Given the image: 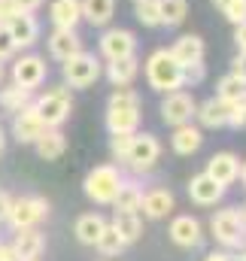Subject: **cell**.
Here are the masks:
<instances>
[{"label": "cell", "mask_w": 246, "mask_h": 261, "mask_svg": "<svg viewBox=\"0 0 246 261\" xmlns=\"http://www.w3.org/2000/svg\"><path fill=\"white\" fill-rule=\"evenodd\" d=\"M104 125H107L110 134H134V130L140 128V94L131 85L116 88L110 94Z\"/></svg>", "instance_id": "1"}, {"label": "cell", "mask_w": 246, "mask_h": 261, "mask_svg": "<svg viewBox=\"0 0 246 261\" xmlns=\"http://www.w3.org/2000/svg\"><path fill=\"white\" fill-rule=\"evenodd\" d=\"M143 73H146L149 88L158 91V94H170V91L183 88V64L170 55V49H155L146 58Z\"/></svg>", "instance_id": "2"}, {"label": "cell", "mask_w": 246, "mask_h": 261, "mask_svg": "<svg viewBox=\"0 0 246 261\" xmlns=\"http://www.w3.org/2000/svg\"><path fill=\"white\" fill-rule=\"evenodd\" d=\"M122 182H125V176L116 164H97V167H91V170L85 173L82 192H85V197H88L91 203L110 206V203L116 200V195H119Z\"/></svg>", "instance_id": "3"}, {"label": "cell", "mask_w": 246, "mask_h": 261, "mask_svg": "<svg viewBox=\"0 0 246 261\" xmlns=\"http://www.w3.org/2000/svg\"><path fill=\"white\" fill-rule=\"evenodd\" d=\"M61 76L67 88H91L104 76V61L94 52H76L67 61H61Z\"/></svg>", "instance_id": "4"}, {"label": "cell", "mask_w": 246, "mask_h": 261, "mask_svg": "<svg viewBox=\"0 0 246 261\" xmlns=\"http://www.w3.org/2000/svg\"><path fill=\"white\" fill-rule=\"evenodd\" d=\"M49 216V200L40 195H24L9 200V213L3 222L12 225V231H24V228H37L43 219Z\"/></svg>", "instance_id": "5"}, {"label": "cell", "mask_w": 246, "mask_h": 261, "mask_svg": "<svg viewBox=\"0 0 246 261\" xmlns=\"http://www.w3.org/2000/svg\"><path fill=\"white\" fill-rule=\"evenodd\" d=\"M34 110L40 113V119L46 122V128H61L64 122L70 119V113H73V97H70V88H67V85L49 88L46 94L34 97Z\"/></svg>", "instance_id": "6"}, {"label": "cell", "mask_w": 246, "mask_h": 261, "mask_svg": "<svg viewBox=\"0 0 246 261\" xmlns=\"http://www.w3.org/2000/svg\"><path fill=\"white\" fill-rule=\"evenodd\" d=\"M210 231H213V237H216L225 249L243 246V240H246L243 213H240L237 206H225V210L213 213V219H210Z\"/></svg>", "instance_id": "7"}, {"label": "cell", "mask_w": 246, "mask_h": 261, "mask_svg": "<svg viewBox=\"0 0 246 261\" xmlns=\"http://www.w3.org/2000/svg\"><path fill=\"white\" fill-rule=\"evenodd\" d=\"M158 161H161V143H158V137L137 130L134 140H131V149H128L125 164H128L134 173H149Z\"/></svg>", "instance_id": "8"}, {"label": "cell", "mask_w": 246, "mask_h": 261, "mask_svg": "<svg viewBox=\"0 0 246 261\" xmlns=\"http://www.w3.org/2000/svg\"><path fill=\"white\" fill-rule=\"evenodd\" d=\"M97 49H101V61H119L128 55H137V37L128 28H104Z\"/></svg>", "instance_id": "9"}, {"label": "cell", "mask_w": 246, "mask_h": 261, "mask_svg": "<svg viewBox=\"0 0 246 261\" xmlns=\"http://www.w3.org/2000/svg\"><path fill=\"white\" fill-rule=\"evenodd\" d=\"M194 110H198V100H194V94H188L185 88L180 91H170V94H164V100H161V122L167 125V128H180L185 122H191L194 119Z\"/></svg>", "instance_id": "10"}, {"label": "cell", "mask_w": 246, "mask_h": 261, "mask_svg": "<svg viewBox=\"0 0 246 261\" xmlns=\"http://www.w3.org/2000/svg\"><path fill=\"white\" fill-rule=\"evenodd\" d=\"M46 76H49V64H46L43 55L28 52V55L15 58V64H12V82L21 85V88H28V91L40 88L46 82Z\"/></svg>", "instance_id": "11"}, {"label": "cell", "mask_w": 246, "mask_h": 261, "mask_svg": "<svg viewBox=\"0 0 246 261\" xmlns=\"http://www.w3.org/2000/svg\"><path fill=\"white\" fill-rule=\"evenodd\" d=\"M46 130H49V128H46V122L40 119V113L34 110V103L12 116V137H15L21 146H34Z\"/></svg>", "instance_id": "12"}, {"label": "cell", "mask_w": 246, "mask_h": 261, "mask_svg": "<svg viewBox=\"0 0 246 261\" xmlns=\"http://www.w3.org/2000/svg\"><path fill=\"white\" fill-rule=\"evenodd\" d=\"M6 31H9V37L15 40L18 49H31V46H37V40H40V18H37L34 12H15V15L6 21Z\"/></svg>", "instance_id": "13"}, {"label": "cell", "mask_w": 246, "mask_h": 261, "mask_svg": "<svg viewBox=\"0 0 246 261\" xmlns=\"http://www.w3.org/2000/svg\"><path fill=\"white\" fill-rule=\"evenodd\" d=\"M167 234H170V240H174L180 249H194V246H201V240H204L201 222H198L194 216H188V213H185V216H174Z\"/></svg>", "instance_id": "14"}, {"label": "cell", "mask_w": 246, "mask_h": 261, "mask_svg": "<svg viewBox=\"0 0 246 261\" xmlns=\"http://www.w3.org/2000/svg\"><path fill=\"white\" fill-rule=\"evenodd\" d=\"M207 176H213L219 186H234L237 182V176H240V158L234 155V152H216L210 161H207V170H204Z\"/></svg>", "instance_id": "15"}, {"label": "cell", "mask_w": 246, "mask_h": 261, "mask_svg": "<svg viewBox=\"0 0 246 261\" xmlns=\"http://www.w3.org/2000/svg\"><path fill=\"white\" fill-rule=\"evenodd\" d=\"M225 186H219L213 176H207V173H198V176H191L188 179V197H191V203H198V206H216L222 197H225Z\"/></svg>", "instance_id": "16"}, {"label": "cell", "mask_w": 246, "mask_h": 261, "mask_svg": "<svg viewBox=\"0 0 246 261\" xmlns=\"http://www.w3.org/2000/svg\"><path fill=\"white\" fill-rule=\"evenodd\" d=\"M234 103V100H231ZM231 103L228 100H222V97H207L204 103H198V110H194V119H198V125L201 128H228V113H231Z\"/></svg>", "instance_id": "17"}, {"label": "cell", "mask_w": 246, "mask_h": 261, "mask_svg": "<svg viewBox=\"0 0 246 261\" xmlns=\"http://www.w3.org/2000/svg\"><path fill=\"white\" fill-rule=\"evenodd\" d=\"M46 46H49V55H52L55 61H67L70 55L82 52V37H79V31L52 28V34L46 37Z\"/></svg>", "instance_id": "18"}, {"label": "cell", "mask_w": 246, "mask_h": 261, "mask_svg": "<svg viewBox=\"0 0 246 261\" xmlns=\"http://www.w3.org/2000/svg\"><path fill=\"white\" fill-rule=\"evenodd\" d=\"M46 249V237L43 231L37 228H24V231H15V240H12V252L18 261H37Z\"/></svg>", "instance_id": "19"}, {"label": "cell", "mask_w": 246, "mask_h": 261, "mask_svg": "<svg viewBox=\"0 0 246 261\" xmlns=\"http://www.w3.org/2000/svg\"><path fill=\"white\" fill-rule=\"evenodd\" d=\"M170 55H174L183 67L198 64V61H204V55H207V43H204V37H201V34H183V37H177V40H174Z\"/></svg>", "instance_id": "20"}, {"label": "cell", "mask_w": 246, "mask_h": 261, "mask_svg": "<svg viewBox=\"0 0 246 261\" xmlns=\"http://www.w3.org/2000/svg\"><path fill=\"white\" fill-rule=\"evenodd\" d=\"M104 76L110 79L113 88L134 85V79L140 76V58L137 55H128V58H119V61H107L104 64Z\"/></svg>", "instance_id": "21"}, {"label": "cell", "mask_w": 246, "mask_h": 261, "mask_svg": "<svg viewBox=\"0 0 246 261\" xmlns=\"http://www.w3.org/2000/svg\"><path fill=\"white\" fill-rule=\"evenodd\" d=\"M174 206H177V200L174 195L167 192V189H149V192H143V200H140V210H143V216L146 219H167L170 213H174Z\"/></svg>", "instance_id": "22"}, {"label": "cell", "mask_w": 246, "mask_h": 261, "mask_svg": "<svg viewBox=\"0 0 246 261\" xmlns=\"http://www.w3.org/2000/svg\"><path fill=\"white\" fill-rule=\"evenodd\" d=\"M49 21H52V28L76 31L79 21H82L79 0H52V3H49Z\"/></svg>", "instance_id": "23"}, {"label": "cell", "mask_w": 246, "mask_h": 261, "mask_svg": "<svg viewBox=\"0 0 246 261\" xmlns=\"http://www.w3.org/2000/svg\"><path fill=\"white\" fill-rule=\"evenodd\" d=\"M201 143H204V130L198 128V125H191V122L174 128V134H170V146H174V152L183 155V158L194 155V152L201 149Z\"/></svg>", "instance_id": "24"}, {"label": "cell", "mask_w": 246, "mask_h": 261, "mask_svg": "<svg viewBox=\"0 0 246 261\" xmlns=\"http://www.w3.org/2000/svg\"><path fill=\"white\" fill-rule=\"evenodd\" d=\"M79 9L82 21H88L91 28H110L116 15V0H79Z\"/></svg>", "instance_id": "25"}, {"label": "cell", "mask_w": 246, "mask_h": 261, "mask_svg": "<svg viewBox=\"0 0 246 261\" xmlns=\"http://www.w3.org/2000/svg\"><path fill=\"white\" fill-rule=\"evenodd\" d=\"M104 228H107V219H104L101 213H82V216L76 219V225H73V234H76V240H79V243L94 246Z\"/></svg>", "instance_id": "26"}, {"label": "cell", "mask_w": 246, "mask_h": 261, "mask_svg": "<svg viewBox=\"0 0 246 261\" xmlns=\"http://www.w3.org/2000/svg\"><path fill=\"white\" fill-rule=\"evenodd\" d=\"M34 103V91H28V88H21V85H0V110L3 113H9V116H15V113H21L24 107H31Z\"/></svg>", "instance_id": "27"}, {"label": "cell", "mask_w": 246, "mask_h": 261, "mask_svg": "<svg viewBox=\"0 0 246 261\" xmlns=\"http://www.w3.org/2000/svg\"><path fill=\"white\" fill-rule=\"evenodd\" d=\"M34 149H37V155L43 161H58L64 152H67V137L61 134V128H49L34 143Z\"/></svg>", "instance_id": "28"}, {"label": "cell", "mask_w": 246, "mask_h": 261, "mask_svg": "<svg viewBox=\"0 0 246 261\" xmlns=\"http://www.w3.org/2000/svg\"><path fill=\"white\" fill-rule=\"evenodd\" d=\"M113 228L119 231V237H122L128 246H131V243H137V240L143 237V222H140V216H137V213H116Z\"/></svg>", "instance_id": "29"}, {"label": "cell", "mask_w": 246, "mask_h": 261, "mask_svg": "<svg viewBox=\"0 0 246 261\" xmlns=\"http://www.w3.org/2000/svg\"><path fill=\"white\" fill-rule=\"evenodd\" d=\"M140 200H143V189L125 179L122 189H119V195H116V200H113L110 206H113L116 213H140Z\"/></svg>", "instance_id": "30"}, {"label": "cell", "mask_w": 246, "mask_h": 261, "mask_svg": "<svg viewBox=\"0 0 246 261\" xmlns=\"http://www.w3.org/2000/svg\"><path fill=\"white\" fill-rule=\"evenodd\" d=\"M161 6V28H180L188 18V0H158Z\"/></svg>", "instance_id": "31"}, {"label": "cell", "mask_w": 246, "mask_h": 261, "mask_svg": "<svg viewBox=\"0 0 246 261\" xmlns=\"http://www.w3.org/2000/svg\"><path fill=\"white\" fill-rule=\"evenodd\" d=\"M125 246H128V243H125L122 237H119V231H116L113 225H107V228L101 231L97 243H94V249H97L101 255H107V258H116V255H122Z\"/></svg>", "instance_id": "32"}, {"label": "cell", "mask_w": 246, "mask_h": 261, "mask_svg": "<svg viewBox=\"0 0 246 261\" xmlns=\"http://www.w3.org/2000/svg\"><path fill=\"white\" fill-rule=\"evenodd\" d=\"M134 18L143 28H161V6H158V0H137L134 3Z\"/></svg>", "instance_id": "33"}, {"label": "cell", "mask_w": 246, "mask_h": 261, "mask_svg": "<svg viewBox=\"0 0 246 261\" xmlns=\"http://www.w3.org/2000/svg\"><path fill=\"white\" fill-rule=\"evenodd\" d=\"M246 94V82L243 79H237L234 73H225L219 82H216V97H222V100H240Z\"/></svg>", "instance_id": "34"}, {"label": "cell", "mask_w": 246, "mask_h": 261, "mask_svg": "<svg viewBox=\"0 0 246 261\" xmlns=\"http://www.w3.org/2000/svg\"><path fill=\"white\" fill-rule=\"evenodd\" d=\"M137 134V130H134ZM134 134H110V155L116 158V161H122L128 158V149H131V140H134Z\"/></svg>", "instance_id": "35"}, {"label": "cell", "mask_w": 246, "mask_h": 261, "mask_svg": "<svg viewBox=\"0 0 246 261\" xmlns=\"http://www.w3.org/2000/svg\"><path fill=\"white\" fill-rule=\"evenodd\" d=\"M204 76H207V64H204V61H198V64H188V67H183V88H191V85H201V82H204Z\"/></svg>", "instance_id": "36"}, {"label": "cell", "mask_w": 246, "mask_h": 261, "mask_svg": "<svg viewBox=\"0 0 246 261\" xmlns=\"http://www.w3.org/2000/svg\"><path fill=\"white\" fill-rule=\"evenodd\" d=\"M18 52V46H15V40L9 37V31H6V24H0V64H6L12 55Z\"/></svg>", "instance_id": "37"}, {"label": "cell", "mask_w": 246, "mask_h": 261, "mask_svg": "<svg viewBox=\"0 0 246 261\" xmlns=\"http://www.w3.org/2000/svg\"><path fill=\"white\" fill-rule=\"evenodd\" d=\"M222 15H225L231 24H240V21H246V0H234V3H228V6L222 9Z\"/></svg>", "instance_id": "38"}, {"label": "cell", "mask_w": 246, "mask_h": 261, "mask_svg": "<svg viewBox=\"0 0 246 261\" xmlns=\"http://www.w3.org/2000/svg\"><path fill=\"white\" fill-rule=\"evenodd\" d=\"M228 128H234V130L246 128V110H243V97L231 103V113H228Z\"/></svg>", "instance_id": "39"}, {"label": "cell", "mask_w": 246, "mask_h": 261, "mask_svg": "<svg viewBox=\"0 0 246 261\" xmlns=\"http://www.w3.org/2000/svg\"><path fill=\"white\" fill-rule=\"evenodd\" d=\"M231 73L246 82V52H237V55H234V61H231Z\"/></svg>", "instance_id": "40"}, {"label": "cell", "mask_w": 246, "mask_h": 261, "mask_svg": "<svg viewBox=\"0 0 246 261\" xmlns=\"http://www.w3.org/2000/svg\"><path fill=\"white\" fill-rule=\"evenodd\" d=\"M43 3H46V0H12L15 12H37Z\"/></svg>", "instance_id": "41"}, {"label": "cell", "mask_w": 246, "mask_h": 261, "mask_svg": "<svg viewBox=\"0 0 246 261\" xmlns=\"http://www.w3.org/2000/svg\"><path fill=\"white\" fill-rule=\"evenodd\" d=\"M234 46H237V52H246V21L234 24Z\"/></svg>", "instance_id": "42"}, {"label": "cell", "mask_w": 246, "mask_h": 261, "mask_svg": "<svg viewBox=\"0 0 246 261\" xmlns=\"http://www.w3.org/2000/svg\"><path fill=\"white\" fill-rule=\"evenodd\" d=\"M12 15H15V6H12V0H0V24H6Z\"/></svg>", "instance_id": "43"}, {"label": "cell", "mask_w": 246, "mask_h": 261, "mask_svg": "<svg viewBox=\"0 0 246 261\" xmlns=\"http://www.w3.org/2000/svg\"><path fill=\"white\" fill-rule=\"evenodd\" d=\"M0 261H18L12 252V243H0Z\"/></svg>", "instance_id": "44"}, {"label": "cell", "mask_w": 246, "mask_h": 261, "mask_svg": "<svg viewBox=\"0 0 246 261\" xmlns=\"http://www.w3.org/2000/svg\"><path fill=\"white\" fill-rule=\"evenodd\" d=\"M9 200H12V197L0 189V222H3V219H6V213H9Z\"/></svg>", "instance_id": "45"}, {"label": "cell", "mask_w": 246, "mask_h": 261, "mask_svg": "<svg viewBox=\"0 0 246 261\" xmlns=\"http://www.w3.org/2000/svg\"><path fill=\"white\" fill-rule=\"evenodd\" d=\"M204 261H231V255H228V252H210Z\"/></svg>", "instance_id": "46"}, {"label": "cell", "mask_w": 246, "mask_h": 261, "mask_svg": "<svg viewBox=\"0 0 246 261\" xmlns=\"http://www.w3.org/2000/svg\"><path fill=\"white\" fill-rule=\"evenodd\" d=\"M228 3H234V0H213V6H216V9H219V12H222V9H225V6H228Z\"/></svg>", "instance_id": "47"}, {"label": "cell", "mask_w": 246, "mask_h": 261, "mask_svg": "<svg viewBox=\"0 0 246 261\" xmlns=\"http://www.w3.org/2000/svg\"><path fill=\"white\" fill-rule=\"evenodd\" d=\"M3 152H6V130L0 128V155H3Z\"/></svg>", "instance_id": "48"}, {"label": "cell", "mask_w": 246, "mask_h": 261, "mask_svg": "<svg viewBox=\"0 0 246 261\" xmlns=\"http://www.w3.org/2000/svg\"><path fill=\"white\" fill-rule=\"evenodd\" d=\"M237 179H240V182H243V186H246V161H243V164H240V176H237Z\"/></svg>", "instance_id": "49"}, {"label": "cell", "mask_w": 246, "mask_h": 261, "mask_svg": "<svg viewBox=\"0 0 246 261\" xmlns=\"http://www.w3.org/2000/svg\"><path fill=\"white\" fill-rule=\"evenodd\" d=\"M3 79H6V67L0 64V85H3Z\"/></svg>", "instance_id": "50"}, {"label": "cell", "mask_w": 246, "mask_h": 261, "mask_svg": "<svg viewBox=\"0 0 246 261\" xmlns=\"http://www.w3.org/2000/svg\"><path fill=\"white\" fill-rule=\"evenodd\" d=\"M231 261H246V255H240V258H231Z\"/></svg>", "instance_id": "51"}, {"label": "cell", "mask_w": 246, "mask_h": 261, "mask_svg": "<svg viewBox=\"0 0 246 261\" xmlns=\"http://www.w3.org/2000/svg\"><path fill=\"white\" fill-rule=\"evenodd\" d=\"M243 222H246V206H243Z\"/></svg>", "instance_id": "52"}, {"label": "cell", "mask_w": 246, "mask_h": 261, "mask_svg": "<svg viewBox=\"0 0 246 261\" xmlns=\"http://www.w3.org/2000/svg\"><path fill=\"white\" fill-rule=\"evenodd\" d=\"M243 110H246V94H243Z\"/></svg>", "instance_id": "53"}, {"label": "cell", "mask_w": 246, "mask_h": 261, "mask_svg": "<svg viewBox=\"0 0 246 261\" xmlns=\"http://www.w3.org/2000/svg\"><path fill=\"white\" fill-rule=\"evenodd\" d=\"M134 3H137V0H134Z\"/></svg>", "instance_id": "54"}]
</instances>
